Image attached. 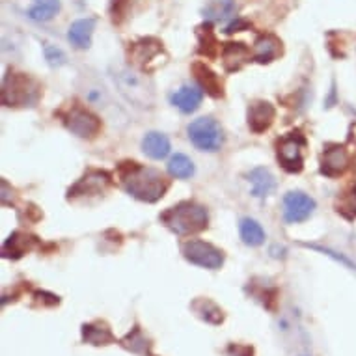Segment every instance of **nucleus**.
<instances>
[{
    "label": "nucleus",
    "instance_id": "nucleus-15",
    "mask_svg": "<svg viewBox=\"0 0 356 356\" xmlns=\"http://www.w3.org/2000/svg\"><path fill=\"white\" fill-rule=\"evenodd\" d=\"M35 245H38V237L29 234H23V232H15L8 237V241L2 246V256L12 257V259H19L23 257L26 252L34 250Z\"/></svg>",
    "mask_w": 356,
    "mask_h": 356
},
{
    "label": "nucleus",
    "instance_id": "nucleus-30",
    "mask_svg": "<svg viewBox=\"0 0 356 356\" xmlns=\"http://www.w3.org/2000/svg\"><path fill=\"white\" fill-rule=\"evenodd\" d=\"M200 43H202V47H200V54H205V56H216L218 53V41L215 40V35L211 32V23H205L204 26H200Z\"/></svg>",
    "mask_w": 356,
    "mask_h": 356
},
{
    "label": "nucleus",
    "instance_id": "nucleus-8",
    "mask_svg": "<svg viewBox=\"0 0 356 356\" xmlns=\"http://www.w3.org/2000/svg\"><path fill=\"white\" fill-rule=\"evenodd\" d=\"M112 185V175L105 170H92L82 179L73 185L67 193V198H81V196H99L105 194Z\"/></svg>",
    "mask_w": 356,
    "mask_h": 356
},
{
    "label": "nucleus",
    "instance_id": "nucleus-23",
    "mask_svg": "<svg viewBox=\"0 0 356 356\" xmlns=\"http://www.w3.org/2000/svg\"><path fill=\"white\" fill-rule=\"evenodd\" d=\"M120 345L123 349L131 350L133 355L140 356H149V350H152V341L146 338V334L142 332V328L138 325H135L125 338L120 339Z\"/></svg>",
    "mask_w": 356,
    "mask_h": 356
},
{
    "label": "nucleus",
    "instance_id": "nucleus-12",
    "mask_svg": "<svg viewBox=\"0 0 356 356\" xmlns=\"http://www.w3.org/2000/svg\"><path fill=\"white\" fill-rule=\"evenodd\" d=\"M349 166V153L345 146H330L323 152L321 174L327 177H338Z\"/></svg>",
    "mask_w": 356,
    "mask_h": 356
},
{
    "label": "nucleus",
    "instance_id": "nucleus-17",
    "mask_svg": "<svg viewBox=\"0 0 356 356\" xmlns=\"http://www.w3.org/2000/svg\"><path fill=\"white\" fill-rule=\"evenodd\" d=\"M191 309H193L194 314H196L202 321L209 323V325H215V327L216 325H222L224 319H226L224 309L207 297L194 298L193 302H191Z\"/></svg>",
    "mask_w": 356,
    "mask_h": 356
},
{
    "label": "nucleus",
    "instance_id": "nucleus-5",
    "mask_svg": "<svg viewBox=\"0 0 356 356\" xmlns=\"http://www.w3.org/2000/svg\"><path fill=\"white\" fill-rule=\"evenodd\" d=\"M188 138L202 152H218L224 144L220 123L213 118H198L188 125Z\"/></svg>",
    "mask_w": 356,
    "mask_h": 356
},
{
    "label": "nucleus",
    "instance_id": "nucleus-32",
    "mask_svg": "<svg viewBox=\"0 0 356 356\" xmlns=\"http://www.w3.org/2000/svg\"><path fill=\"white\" fill-rule=\"evenodd\" d=\"M226 353L228 356H254V347L245 343H229Z\"/></svg>",
    "mask_w": 356,
    "mask_h": 356
},
{
    "label": "nucleus",
    "instance_id": "nucleus-22",
    "mask_svg": "<svg viewBox=\"0 0 356 356\" xmlns=\"http://www.w3.org/2000/svg\"><path fill=\"white\" fill-rule=\"evenodd\" d=\"M193 71H194V75H196V79H198L200 84L205 88V92H207V94L213 95V97H222V95H224L220 79H218V75L213 73L207 65L202 64V62H196V64L193 65Z\"/></svg>",
    "mask_w": 356,
    "mask_h": 356
},
{
    "label": "nucleus",
    "instance_id": "nucleus-25",
    "mask_svg": "<svg viewBox=\"0 0 356 356\" xmlns=\"http://www.w3.org/2000/svg\"><path fill=\"white\" fill-rule=\"evenodd\" d=\"M163 51L161 43L155 40H142L138 43H135V49H133V62L138 64L140 67L146 70V64H149L152 60H155L159 56V53Z\"/></svg>",
    "mask_w": 356,
    "mask_h": 356
},
{
    "label": "nucleus",
    "instance_id": "nucleus-31",
    "mask_svg": "<svg viewBox=\"0 0 356 356\" xmlns=\"http://www.w3.org/2000/svg\"><path fill=\"white\" fill-rule=\"evenodd\" d=\"M43 53H45V60H47L51 67H60V65L65 64L64 51L56 47V45L45 43V47H43Z\"/></svg>",
    "mask_w": 356,
    "mask_h": 356
},
{
    "label": "nucleus",
    "instance_id": "nucleus-13",
    "mask_svg": "<svg viewBox=\"0 0 356 356\" xmlns=\"http://www.w3.org/2000/svg\"><path fill=\"white\" fill-rule=\"evenodd\" d=\"M81 332H82V341L88 345H94V347L116 343V336L112 334L111 327H108L105 321L84 323Z\"/></svg>",
    "mask_w": 356,
    "mask_h": 356
},
{
    "label": "nucleus",
    "instance_id": "nucleus-29",
    "mask_svg": "<svg viewBox=\"0 0 356 356\" xmlns=\"http://www.w3.org/2000/svg\"><path fill=\"white\" fill-rule=\"evenodd\" d=\"M336 211L339 215L347 218V220H355L356 218V187H350L343 194H339L336 200Z\"/></svg>",
    "mask_w": 356,
    "mask_h": 356
},
{
    "label": "nucleus",
    "instance_id": "nucleus-7",
    "mask_svg": "<svg viewBox=\"0 0 356 356\" xmlns=\"http://www.w3.org/2000/svg\"><path fill=\"white\" fill-rule=\"evenodd\" d=\"M306 144L304 136L300 133H289L278 142V149H276V157L278 163L282 164V168L291 174H298L304 168L302 159V147Z\"/></svg>",
    "mask_w": 356,
    "mask_h": 356
},
{
    "label": "nucleus",
    "instance_id": "nucleus-11",
    "mask_svg": "<svg viewBox=\"0 0 356 356\" xmlns=\"http://www.w3.org/2000/svg\"><path fill=\"white\" fill-rule=\"evenodd\" d=\"M276 118L275 106L267 103V101H256L248 106V127L252 133L261 135L267 129L273 125Z\"/></svg>",
    "mask_w": 356,
    "mask_h": 356
},
{
    "label": "nucleus",
    "instance_id": "nucleus-28",
    "mask_svg": "<svg viewBox=\"0 0 356 356\" xmlns=\"http://www.w3.org/2000/svg\"><path fill=\"white\" fill-rule=\"evenodd\" d=\"M168 172L174 175V177H177V179H188V177H193L194 175V164L187 155L177 153V155H174V157L170 159Z\"/></svg>",
    "mask_w": 356,
    "mask_h": 356
},
{
    "label": "nucleus",
    "instance_id": "nucleus-27",
    "mask_svg": "<svg viewBox=\"0 0 356 356\" xmlns=\"http://www.w3.org/2000/svg\"><path fill=\"white\" fill-rule=\"evenodd\" d=\"M239 232L243 243L248 246H259L265 241V232H263L261 224L254 218H243L239 224Z\"/></svg>",
    "mask_w": 356,
    "mask_h": 356
},
{
    "label": "nucleus",
    "instance_id": "nucleus-16",
    "mask_svg": "<svg viewBox=\"0 0 356 356\" xmlns=\"http://www.w3.org/2000/svg\"><path fill=\"white\" fill-rule=\"evenodd\" d=\"M95 30V19H79L70 26V32H67V40L71 41V45L75 49H88L92 45V35H94Z\"/></svg>",
    "mask_w": 356,
    "mask_h": 356
},
{
    "label": "nucleus",
    "instance_id": "nucleus-24",
    "mask_svg": "<svg viewBox=\"0 0 356 356\" xmlns=\"http://www.w3.org/2000/svg\"><path fill=\"white\" fill-rule=\"evenodd\" d=\"M60 8H62L60 0H34V4L29 10V17L35 23H47L58 15Z\"/></svg>",
    "mask_w": 356,
    "mask_h": 356
},
{
    "label": "nucleus",
    "instance_id": "nucleus-1",
    "mask_svg": "<svg viewBox=\"0 0 356 356\" xmlns=\"http://www.w3.org/2000/svg\"><path fill=\"white\" fill-rule=\"evenodd\" d=\"M118 174H120L123 188L133 198L147 202V204L163 198L170 187V181L159 170L146 168L138 163H122Z\"/></svg>",
    "mask_w": 356,
    "mask_h": 356
},
{
    "label": "nucleus",
    "instance_id": "nucleus-4",
    "mask_svg": "<svg viewBox=\"0 0 356 356\" xmlns=\"http://www.w3.org/2000/svg\"><path fill=\"white\" fill-rule=\"evenodd\" d=\"M40 99V86L29 75L10 73L2 84V103L6 106H32Z\"/></svg>",
    "mask_w": 356,
    "mask_h": 356
},
{
    "label": "nucleus",
    "instance_id": "nucleus-19",
    "mask_svg": "<svg viewBox=\"0 0 356 356\" xmlns=\"http://www.w3.org/2000/svg\"><path fill=\"white\" fill-rule=\"evenodd\" d=\"M204 99V92L196 86H183L179 88L174 95H172V105L179 108L185 114L198 111Z\"/></svg>",
    "mask_w": 356,
    "mask_h": 356
},
{
    "label": "nucleus",
    "instance_id": "nucleus-14",
    "mask_svg": "<svg viewBox=\"0 0 356 356\" xmlns=\"http://www.w3.org/2000/svg\"><path fill=\"white\" fill-rule=\"evenodd\" d=\"M282 54V41L273 34L259 35L254 43V60L257 64H270Z\"/></svg>",
    "mask_w": 356,
    "mask_h": 356
},
{
    "label": "nucleus",
    "instance_id": "nucleus-3",
    "mask_svg": "<svg viewBox=\"0 0 356 356\" xmlns=\"http://www.w3.org/2000/svg\"><path fill=\"white\" fill-rule=\"evenodd\" d=\"M112 79L116 82L120 94L138 108H152L155 103L153 84L146 75H140L129 67H116L112 71Z\"/></svg>",
    "mask_w": 356,
    "mask_h": 356
},
{
    "label": "nucleus",
    "instance_id": "nucleus-18",
    "mask_svg": "<svg viewBox=\"0 0 356 356\" xmlns=\"http://www.w3.org/2000/svg\"><path fill=\"white\" fill-rule=\"evenodd\" d=\"M248 181L252 185V194L256 198H267V196L275 193L276 179L275 175L270 174L269 168H263V166L254 168L248 174Z\"/></svg>",
    "mask_w": 356,
    "mask_h": 356
},
{
    "label": "nucleus",
    "instance_id": "nucleus-26",
    "mask_svg": "<svg viewBox=\"0 0 356 356\" xmlns=\"http://www.w3.org/2000/svg\"><path fill=\"white\" fill-rule=\"evenodd\" d=\"M235 12H237L235 0H215L213 4H209L204 10L205 17L211 19V21H218V23H224V21L235 17Z\"/></svg>",
    "mask_w": 356,
    "mask_h": 356
},
{
    "label": "nucleus",
    "instance_id": "nucleus-21",
    "mask_svg": "<svg viewBox=\"0 0 356 356\" xmlns=\"http://www.w3.org/2000/svg\"><path fill=\"white\" fill-rule=\"evenodd\" d=\"M142 152L146 153L149 159H155V161H161L170 153V140L168 136L163 135V133H157V131H152L144 136L142 140Z\"/></svg>",
    "mask_w": 356,
    "mask_h": 356
},
{
    "label": "nucleus",
    "instance_id": "nucleus-20",
    "mask_svg": "<svg viewBox=\"0 0 356 356\" xmlns=\"http://www.w3.org/2000/svg\"><path fill=\"white\" fill-rule=\"evenodd\" d=\"M250 60V49L245 43H226L222 47V62L226 71H239Z\"/></svg>",
    "mask_w": 356,
    "mask_h": 356
},
{
    "label": "nucleus",
    "instance_id": "nucleus-10",
    "mask_svg": "<svg viewBox=\"0 0 356 356\" xmlns=\"http://www.w3.org/2000/svg\"><path fill=\"white\" fill-rule=\"evenodd\" d=\"M314 209H316L314 198H309L308 194L300 193V191H291L284 198V218L287 224H298V222L308 220Z\"/></svg>",
    "mask_w": 356,
    "mask_h": 356
},
{
    "label": "nucleus",
    "instance_id": "nucleus-6",
    "mask_svg": "<svg viewBox=\"0 0 356 356\" xmlns=\"http://www.w3.org/2000/svg\"><path fill=\"white\" fill-rule=\"evenodd\" d=\"M181 252L187 261H191L193 265H198V267H204V269L216 270L220 269L222 263H224L222 250H218L211 243H205V241H187V243H183Z\"/></svg>",
    "mask_w": 356,
    "mask_h": 356
},
{
    "label": "nucleus",
    "instance_id": "nucleus-33",
    "mask_svg": "<svg viewBox=\"0 0 356 356\" xmlns=\"http://www.w3.org/2000/svg\"><path fill=\"white\" fill-rule=\"evenodd\" d=\"M246 26H248V23H246V21H241V19H237V21H234L232 24H228L224 32H226V34H234V32H241V30L246 29Z\"/></svg>",
    "mask_w": 356,
    "mask_h": 356
},
{
    "label": "nucleus",
    "instance_id": "nucleus-9",
    "mask_svg": "<svg viewBox=\"0 0 356 356\" xmlns=\"http://www.w3.org/2000/svg\"><path fill=\"white\" fill-rule=\"evenodd\" d=\"M65 127L79 138H95L101 131V120L84 108H71L64 116Z\"/></svg>",
    "mask_w": 356,
    "mask_h": 356
},
{
    "label": "nucleus",
    "instance_id": "nucleus-2",
    "mask_svg": "<svg viewBox=\"0 0 356 356\" xmlns=\"http://www.w3.org/2000/svg\"><path fill=\"white\" fill-rule=\"evenodd\" d=\"M161 222L177 235H193L204 232L209 222V215L204 205L196 202H181L170 207L161 215Z\"/></svg>",
    "mask_w": 356,
    "mask_h": 356
}]
</instances>
